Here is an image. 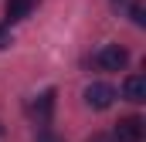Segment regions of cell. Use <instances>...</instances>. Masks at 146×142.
Segmentation results:
<instances>
[{
  "mask_svg": "<svg viewBox=\"0 0 146 142\" xmlns=\"http://www.w3.org/2000/svg\"><path fill=\"white\" fill-rule=\"evenodd\" d=\"M126 61H129V51L119 47V44H106V47H99V51L92 54V64L99 71H122Z\"/></svg>",
  "mask_w": 146,
  "mask_h": 142,
  "instance_id": "obj_1",
  "label": "cell"
},
{
  "mask_svg": "<svg viewBox=\"0 0 146 142\" xmlns=\"http://www.w3.org/2000/svg\"><path fill=\"white\" fill-rule=\"evenodd\" d=\"M115 102V88L106 85V81H92L88 88H85V105L95 108V112H102V108H109Z\"/></svg>",
  "mask_w": 146,
  "mask_h": 142,
  "instance_id": "obj_2",
  "label": "cell"
},
{
  "mask_svg": "<svg viewBox=\"0 0 146 142\" xmlns=\"http://www.w3.org/2000/svg\"><path fill=\"white\" fill-rule=\"evenodd\" d=\"M143 118H136V115H126V118H119V125H115V132H112V139L115 142H143Z\"/></svg>",
  "mask_w": 146,
  "mask_h": 142,
  "instance_id": "obj_3",
  "label": "cell"
},
{
  "mask_svg": "<svg viewBox=\"0 0 146 142\" xmlns=\"http://www.w3.org/2000/svg\"><path fill=\"white\" fill-rule=\"evenodd\" d=\"M122 95L129 98V102H146V78L143 74H129L126 81H122Z\"/></svg>",
  "mask_w": 146,
  "mask_h": 142,
  "instance_id": "obj_4",
  "label": "cell"
},
{
  "mask_svg": "<svg viewBox=\"0 0 146 142\" xmlns=\"http://www.w3.org/2000/svg\"><path fill=\"white\" fill-rule=\"evenodd\" d=\"M51 112H54V91L48 88L44 95H37V102L31 105V115L37 122H51Z\"/></svg>",
  "mask_w": 146,
  "mask_h": 142,
  "instance_id": "obj_5",
  "label": "cell"
},
{
  "mask_svg": "<svg viewBox=\"0 0 146 142\" xmlns=\"http://www.w3.org/2000/svg\"><path fill=\"white\" fill-rule=\"evenodd\" d=\"M31 10H34V0H7V20H10V24L24 20Z\"/></svg>",
  "mask_w": 146,
  "mask_h": 142,
  "instance_id": "obj_6",
  "label": "cell"
},
{
  "mask_svg": "<svg viewBox=\"0 0 146 142\" xmlns=\"http://www.w3.org/2000/svg\"><path fill=\"white\" fill-rule=\"evenodd\" d=\"M129 17H133L136 27H143V24H146V3H143V0H133V3H129Z\"/></svg>",
  "mask_w": 146,
  "mask_h": 142,
  "instance_id": "obj_7",
  "label": "cell"
},
{
  "mask_svg": "<svg viewBox=\"0 0 146 142\" xmlns=\"http://www.w3.org/2000/svg\"><path fill=\"white\" fill-rule=\"evenodd\" d=\"M34 142H65V139H61L58 132H51V129H41V132H37V139H34Z\"/></svg>",
  "mask_w": 146,
  "mask_h": 142,
  "instance_id": "obj_8",
  "label": "cell"
},
{
  "mask_svg": "<svg viewBox=\"0 0 146 142\" xmlns=\"http://www.w3.org/2000/svg\"><path fill=\"white\" fill-rule=\"evenodd\" d=\"M85 142H115V139H112V135H106V132H92Z\"/></svg>",
  "mask_w": 146,
  "mask_h": 142,
  "instance_id": "obj_9",
  "label": "cell"
},
{
  "mask_svg": "<svg viewBox=\"0 0 146 142\" xmlns=\"http://www.w3.org/2000/svg\"><path fill=\"white\" fill-rule=\"evenodd\" d=\"M0 47H10V34H7L3 27H0Z\"/></svg>",
  "mask_w": 146,
  "mask_h": 142,
  "instance_id": "obj_10",
  "label": "cell"
}]
</instances>
